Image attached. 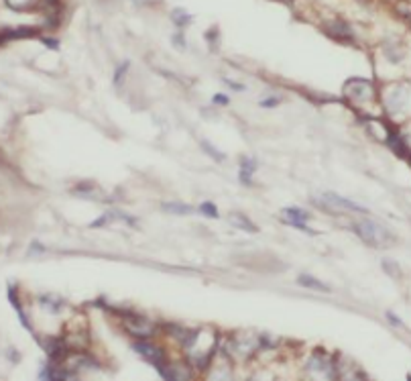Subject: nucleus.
I'll use <instances>...</instances> for the list:
<instances>
[{"label": "nucleus", "mask_w": 411, "mask_h": 381, "mask_svg": "<svg viewBox=\"0 0 411 381\" xmlns=\"http://www.w3.org/2000/svg\"><path fill=\"white\" fill-rule=\"evenodd\" d=\"M297 283H299V285H304V287L320 289V291H330V287H328L326 283H322L320 279H316V277H312V275H308V273L299 275V277H297Z\"/></svg>", "instance_id": "nucleus-11"}, {"label": "nucleus", "mask_w": 411, "mask_h": 381, "mask_svg": "<svg viewBox=\"0 0 411 381\" xmlns=\"http://www.w3.org/2000/svg\"><path fill=\"white\" fill-rule=\"evenodd\" d=\"M139 355H143L147 361H151L155 367H159V369H163L165 367V357H163V351L159 349V347H155V345H149L147 341H137L135 343V347H133Z\"/></svg>", "instance_id": "nucleus-7"}, {"label": "nucleus", "mask_w": 411, "mask_h": 381, "mask_svg": "<svg viewBox=\"0 0 411 381\" xmlns=\"http://www.w3.org/2000/svg\"><path fill=\"white\" fill-rule=\"evenodd\" d=\"M110 216H112V212H110V214H104V216H100L98 220H94V222L90 224V227H92V229H96V227H102V224H106L108 220H110Z\"/></svg>", "instance_id": "nucleus-18"}, {"label": "nucleus", "mask_w": 411, "mask_h": 381, "mask_svg": "<svg viewBox=\"0 0 411 381\" xmlns=\"http://www.w3.org/2000/svg\"><path fill=\"white\" fill-rule=\"evenodd\" d=\"M202 147L208 151V155H210V157H214V159H218V161H222V159H224V155H222L218 149H214V147H212L208 141H202Z\"/></svg>", "instance_id": "nucleus-16"}, {"label": "nucleus", "mask_w": 411, "mask_h": 381, "mask_svg": "<svg viewBox=\"0 0 411 381\" xmlns=\"http://www.w3.org/2000/svg\"><path fill=\"white\" fill-rule=\"evenodd\" d=\"M230 224H232V227H236V229L247 231V233H258V227H256V224H252L247 216H243V214H239V212L230 214Z\"/></svg>", "instance_id": "nucleus-10"}, {"label": "nucleus", "mask_w": 411, "mask_h": 381, "mask_svg": "<svg viewBox=\"0 0 411 381\" xmlns=\"http://www.w3.org/2000/svg\"><path fill=\"white\" fill-rule=\"evenodd\" d=\"M352 231L358 235L360 241H364L366 245L383 249V247H391L395 243V237L391 235V231H387L383 224L371 220V218H360L358 222L352 224Z\"/></svg>", "instance_id": "nucleus-1"}, {"label": "nucleus", "mask_w": 411, "mask_h": 381, "mask_svg": "<svg viewBox=\"0 0 411 381\" xmlns=\"http://www.w3.org/2000/svg\"><path fill=\"white\" fill-rule=\"evenodd\" d=\"M68 381H76V379H72V377H70V379H68Z\"/></svg>", "instance_id": "nucleus-23"}, {"label": "nucleus", "mask_w": 411, "mask_h": 381, "mask_svg": "<svg viewBox=\"0 0 411 381\" xmlns=\"http://www.w3.org/2000/svg\"><path fill=\"white\" fill-rule=\"evenodd\" d=\"M212 100H214V104H222V106H224V104H228V98H226L224 94H216Z\"/></svg>", "instance_id": "nucleus-20"}, {"label": "nucleus", "mask_w": 411, "mask_h": 381, "mask_svg": "<svg viewBox=\"0 0 411 381\" xmlns=\"http://www.w3.org/2000/svg\"><path fill=\"white\" fill-rule=\"evenodd\" d=\"M277 104H279V98H275V96H273V98H265V100H261V106H263V108H275Z\"/></svg>", "instance_id": "nucleus-19"}, {"label": "nucleus", "mask_w": 411, "mask_h": 381, "mask_svg": "<svg viewBox=\"0 0 411 381\" xmlns=\"http://www.w3.org/2000/svg\"><path fill=\"white\" fill-rule=\"evenodd\" d=\"M224 82H226L228 86H232V88L236 90V92H243V90H245V86H243V84H239V82H232V80H224Z\"/></svg>", "instance_id": "nucleus-22"}, {"label": "nucleus", "mask_w": 411, "mask_h": 381, "mask_svg": "<svg viewBox=\"0 0 411 381\" xmlns=\"http://www.w3.org/2000/svg\"><path fill=\"white\" fill-rule=\"evenodd\" d=\"M122 322H124V328L131 334H135L139 341H145L153 334V324L145 320L143 316H137V314H128V316H124Z\"/></svg>", "instance_id": "nucleus-4"}, {"label": "nucleus", "mask_w": 411, "mask_h": 381, "mask_svg": "<svg viewBox=\"0 0 411 381\" xmlns=\"http://www.w3.org/2000/svg\"><path fill=\"white\" fill-rule=\"evenodd\" d=\"M128 67H131V61H122V65L116 67V74H114V84H116V86L122 84V80H124V76H126V70H128Z\"/></svg>", "instance_id": "nucleus-13"}, {"label": "nucleus", "mask_w": 411, "mask_h": 381, "mask_svg": "<svg viewBox=\"0 0 411 381\" xmlns=\"http://www.w3.org/2000/svg\"><path fill=\"white\" fill-rule=\"evenodd\" d=\"M254 169H256V161L252 159V157H245V159L241 161V182L245 186H250Z\"/></svg>", "instance_id": "nucleus-9"}, {"label": "nucleus", "mask_w": 411, "mask_h": 381, "mask_svg": "<svg viewBox=\"0 0 411 381\" xmlns=\"http://www.w3.org/2000/svg\"><path fill=\"white\" fill-rule=\"evenodd\" d=\"M344 96H348L352 102L362 104L369 102L373 98V84L369 80H360V78H352L346 82L344 86Z\"/></svg>", "instance_id": "nucleus-3"}, {"label": "nucleus", "mask_w": 411, "mask_h": 381, "mask_svg": "<svg viewBox=\"0 0 411 381\" xmlns=\"http://www.w3.org/2000/svg\"><path fill=\"white\" fill-rule=\"evenodd\" d=\"M167 381H191V373L185 365H167L161 369Z\"/></svg>", "instance_id": "nucleus-8"}, {"label": "nucleus", "mask_w": 411, "mask_h": 381, "mask_svg": "<svg viewBox=\"0 0 411 381\" xmlns=\"http://www.w3.org/2000/svg\"><path fill=\"white\" fill-rule=\"evenodd\" d=\"M200 212L206 214V216H210V218H218V208H216L212 202H204V204L200 206Z\"/></svg>", "instance_id": "nucleus-14"}, {"label": "nucleus", "mask_w": 411, "mask_h": 381, "mask_svg": "<svg viewBox=\"0 0 411 381\" xmlns=\"http://www.w3.org/2000/svg\"><path fill=\"white\" fill-rule=\"evenodd\" d=\"M283 222L285 224H289V227H293V229H299V231H306V233H310V235H316L314 231H310L308 227H306V222L310 220V214L304 210V208H295V206H291V208H283Z\"/></svg>", "instance_id": "nucleus-6"}, {"label": "nucleus", "mask_w": 411, "mask_h": 381, "mask_svg": "<svg viewBox=\"0 0 411 381\" xmlns=\"http://www.w3.org/2000/svg\"><path fill=\"white\" fill-rule=\"evenodd\" d=\"M163 210L173 212V214H189L193 208L187 204H181V202H167V204H163Z\"/></svg>", "instance_id": "nucleus-12"}, {"label": "nucleus", "mask_w": 411, "mask_h": 381, "mask_svg": "<svg viewBox=\"0 0 411 381\" xmlns=\"http://www.w3.org/2000/svg\"><path fill=\"white\" fill-rule=\"evenodd\" d=\"M407 98H409V92L405 86H393L385 96V106L391 115H397V112H401L405 108Z\"/></svg>", "instance_id": "nucleus-5"}, {"label": "nucleus", "mask_w": 411, "mask_h": 381, "mask_svg": "<svg viewBox=\"0 0 411 381\" xmlns=\"http://www.w3.org/2000/svg\"><path fill=\"white\" fill-rule=\"evenodd\" d=\"M316 204L324 210H330V212H342V210H350V212H360V214H366V208L364 206H358L354 202L346 200L334 192H326L322 198H316Z\"/></svg>", "instance_id": "nucleus-2"}, {"label": "nucleus", "mask_w": 411, "mask_h": 381, "mask_svg": "<svg viewBox=\"0 0 411 381\" xmlns=\"http://www.w3.org/2000/svg\"><path fill=\"white\" fill-rule=\"evenodd\" d=\"M387 318H389V322H391V324H397V326H403V324H401V320H399V318L395 316V314H393V312H387Z\"/></svg>", "instance_id": "nucleus-21"}, {"label": "nucleus", "mask_w": 411, "mask_h": 381, "mask_svg": "<svg viewBox=\"0 0 411 381\" xmlns=\"http://www.w3.org/2000/svg\"><path fill=\"white\" fill-rule=\"evenodd\" d=\"M173 16H175V20H177L175 25H179V27H181V25H187L185 20H189V14L183 12V10H175V12H173Z\"/></svg>", "instance_id": "nucleus-17"}, {"label": "nucleus", "mask_w": 411, "mask_h": 381, "mask_svg": "<svg viewBox=\"0 0 411 381\" xmlns=\"http://www.w3.org/2000/svg\"><path fill=\"white\" fill-rule=\"evenodd\" d=\"M210 381H232V375H230L228 369H218L210 377Z\"/></svg>", "instance_id": "nucleus-15"}]
</instances>
